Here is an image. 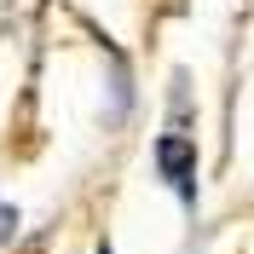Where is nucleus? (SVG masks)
<instances>
[{"label": "nucleus", "instance_id": "1", "mask_svg": "<svg viewBox=\"0 0 254 254\" xmlns=\"http://www.w3.org/2000/svg\"><path fill=\"white\" fill-rule=\"evenodd\" d=\"M156 168H162V179L179 190V202H185V208L196 202V174H190V168H196V156H190V139H185V133H162Z\"/></svg>", "mask_w": 254, "mask_h": 254}, {"label": "nucleus", "instance_id": "2", "mask_svg": "<svg viewBox=\"0 0 254 254\" xmlns=\"http://www.w3.org/2000/svg\"><path fill=\"white\" fill-rule=\"evenodd\" d=\"M12 231H17V214H12V208H6V202H0V243L12 237Z\"/></svg>", "mask_w": 254, "mask_h": 254}]
</instances>
